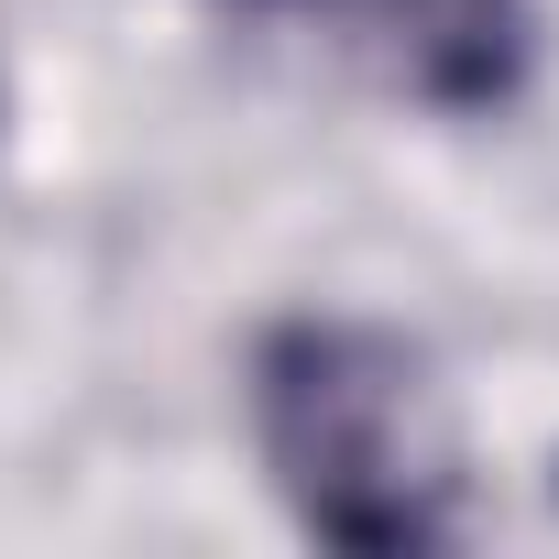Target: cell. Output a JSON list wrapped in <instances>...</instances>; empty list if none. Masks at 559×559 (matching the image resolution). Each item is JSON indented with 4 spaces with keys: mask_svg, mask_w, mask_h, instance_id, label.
<instances>
[{
    "mask_svg": "<svg viewBox=\"0 0 559 559\" xmlns=\"http://www.w3.org/2000/svg\"><path fill=\"white\" fill-rule=\"evenodd\" d=\"M252 450L330 548H439L461 526V417L406 330L274 319L252 341Z\"/></svg>",
    "mask_w": 559,
    "mask_h": 559,
    "instance_id": "1",
    "label": "cell"
},
{
    "mask_svg": "<svg viewBox=\"0 0 559 559\" xmlns=\"http://www.w3.org/2000/svg\"><path fill=\"white\" fill-rule=\"evenodd\" d=\"M286 12L417 110H493L526 78V0H286Z\"/></svg>",
    "mask_w": 559,
    "mask_h": 559,
    "instance_id": "2",
    "label": "cell"
},
{
    "mask_svg": "<svg viewBox=\"0 0 559 559\" xmlns=\"http://www.w3.org/2000/svg\"><path fill=\"white\" fill-rule=\"evenodd\" d=\"M252 12H286V0H252Z\"/></svg>",
    "mask_w": 559,
    "mask_h": 559,
    "instance_id": "3",
    "label": "cell"
},
{
    "mask_svg": "<svg viewBox=\"0 0 559 559\" xmlns=\"http://www.w3.org/2000/svg\"><path fill=\"white\" fill-rule=\"evenodd\" d=\"M0 110H12V99H0Z\"/></svg>",
    "mask_w": 559,
    "mask_h": 559,
    "instance_id": "4",
    "label": "cell"
}]
</instances>
